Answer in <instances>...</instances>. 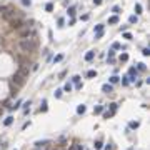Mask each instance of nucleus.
I'll return each instance as SVG.
<instances>
[{
  "mask_svg": "<svg viewBox=\"0 0 150 150\" xmlns=\"http://www.w3.org/2000/svg\"><path fill=\"white\" fill-rule=\"evenodd\" d=\"M17 47L22 54H32V52H35V48L38 47V42L35 38H20L19 43H17Z\"/></svg>",
  "mask_w": 150,
  "mask_h": 150,
  "instance_id": "obj_1",
  "label": "nucleus"
},
{
  "mask_svg": "<svg viewBox=\"0 0 150 150\" xmlns=\"http://www.w3.org/2000/svg\"><path fill=\"white\" fill-rule=\"evenodd\" d=\"M27 78H28V68H27L25 65H22V67L19 68V70H17V72L13 74V78H12V84L15 85L17 88H20L22 85H23L25 82H27Z\"/></svg>",
  "mask_w": 150,
  "mask_h": 150,
  "instance_id": "obj_2",
  "label": "nucleus"
},
{
  "mask_svg": "<svg viewBox=\"0 0 150 150\" xmlns=\"http://www.w3.org/2000/svg\"><path fill=\"white\" fill-rule=\"evenodd\" d=\"M35 28L32 25V22H25V27L20 28V38H35Z\"/></svg>",
  "mask_w": 150,
  "mask_h": 150,
  "instance_id": "obj_3",
  "label": "nucleus"
},
{
  "mask_svg": "<svg viewBox=\"0 0 150 150\" xmlns=\"http://www.w3.org/2000/svg\"><path fill=\"white\" fill-rule=\"evenodd\" d=\"M3 19L9 20V22L19 20V19H22V12H19V10H15V9H7L3 12Z\"/></svg>",
  "mask_w": 150,
  "mask_h": 150,
  "instance_id": "obj_4",
  "label": "nucleus"
},
{
  "mask_svg": "<svg viewBox=\"0 0 150 150\" xmlns=\"http://www.w3.org/2000/svg\"><path fill=\"white\" fill-rule=\"evenodd\" d=\"M10 27L13 28V30H20V28L25 27V22H23L22 19H19V20H12V22H10Z\"/></svg>",
  "mask_w": 150,
  "mask_h": 150,
  "instance_id": "obj_5",
  "label": "nucleus"
},
{
  "mask_svg": "<svg viewBox=\"0 0 150 150\" xmlns=\"http://www.w3.org/2000/svg\"><path fill=\"white\" fill-rule=\"evenodd\" d=\"M102 90H103V92H105V94H108V92H112V90H113L112 84H105V85H103V87H102Z\"/></svg>",
  "mask_w": 150,
  "mask_h": 150,
  "instance_id": "obj_6",
  "label": "nucleus"
},
{
  "mask_svg": "<svg viewBox=\"0 0 150 150\" xmlns=\"http://www.w3.org/2000/svg\"><path fill=\"white\" fill-rule=\"evenodd\" d=\"M12 122H13V117H12V115H9V117L3 120V125H5V127H9V125H12Z\"/></svg>",
  "mask_w": 150,
  "mask_h": 150,
  "instance_id": "obj_7",
  "label": "nucleus"
},
{
  "mask_svg": "<svg viewBox=\"0 0 150 150\" xmlns=\"http://www.w3.org/2000/svg\"><path fill=\"white\" fill-rule=\"evenodd\" d=\"M94 57H95V52H87V54H85V60H87V62H90Z\"/></svg>",
  "mask_w": 150,
  "mask_h": 150,
  "instance_id": "obj_8",
  "label": "nucleus"
},
{
  "mask_svg": "<svg viewBox=\"0 0 150 150\" xmlns=\"http://www.w3.org/2000/svg\"><path fill=\"white\" fill-rule=\"evenodd\" d=\"M47 143H50V142H48V140H43V142H37V143H35V147H37V149H43V147H45Z\"/></svg>",
  "mask_w": 150,
  "mask_h": 150,
  "instance_id": "obj_9",
  "label": "nucleus"
},
{
  "mask_svg": "<svg viewBox=\"0 0 150 150\" xmlns=\"http://www.w3.org/2000/svg\"><path fill=\"white\" fill-rule=\"evenodd\" d=\"M108 23H110V25H115V23H118V17H117V15L110 17V19H108Z\"/></svg>",
  "mask_w": 150,
  "mask_h": 150,
  "instance_id": "obj_10",
  "label": "nucleus"
},
{
  "mask_svg": "<svg viewBox=\"0 0 150 150\" xmlns=\"http://www.w3.org/2000/svg\"><path fill=\"white\" fill-rule=\"evenodd\" d=\"M94 113H103V107L102 105H97V107L94 108Z\"/></svg>",
  "mask_w": 150,
  "mask_h": 150,
  "instance_id": "obj_11",
  "label": "nucleus"
},
{
  "mask_svg": "<svg viewBox=\"0 0 150 150\" xmlns=\"http://www.w3.org/2000/svg\"><path fill=\"white\" fill-rule=\"evenodd\" d=\"M94 30H95V33H100V32L103 30V25H102V23H98V25H95Z\"/></svg>",
  "mask_w": 150,
  "mask_h": 150,
  "instance_id": "obj_12",
  "label": "nucleus"
},
{
  "mask_svg": "<svg viewBox=\"0 0 150 150\" xmlns=\"http://www.w3.org/2000/svg\"><path fill=\"white\" fill-rule=\"evenodd\" d=\"M87 77H88V78H94V77H97V72H95V70H88V72H87Z\"/></svg>",
  "mask_w": 150,
  "mask_h": 150,
  "instance_id": "obj_13",
  "label": "nucleus"
},
{
  "mask_svg": "<svg viewBox=\"0 0 150 150\" xmlns=\"http://www.w3.org/2000/svg\"><path fill=\"white\" fill-rule=\"evenodd\" d=\"M85 110H87L85 105H78V107H77V113H85Z\"/></svg>",
  "mask_w": 150,
  "mask_h": 150,
  "instance_id": "obj_14",
  "label": "nucleus"
},
{
  "mask_svg": "<svg viewBox=\"0 0 150 150\" xmlns=\"http://www.w3.org/2000/svg\"><path fill=\"white\" fill-rule=\"evenodd\" d=\"M64 90H65V92H72V84H68V82H67L65 87H64Z\"/></svg>",
  "mask_w": 150,
  "mask_h": 150,
  "instance_id": "obj_15",
  "label": "nucleus"
},
{
  "mask_svg": "<svg viewBox=\"0 0 150 150\" xmlns=\"http://www.w3.org/2000/svg\"><path fill=\"white\" fill-rule=\"evenodd\" d=\"M68 150H84V147H82V145H72Z\"/></svg>",
  "mask_w": 150,
  "mask_h": 150,
  "instance_id": "obj_16",
  "label": "nucleus"
},
{
  "mask_svg": "<svg viewBox=\"0 0 150 150\" xmlns=\"http://www.w3.org/2000/svg\"><path fill=\"white\" fill-rule=\"evenodd\" d=\"M102 147H103V143H102L100 140H97V142H95V149H97V150H100Z\"/></svg>",
  "mask_w": 150,
  "mask_h": 150,
  "instance_id": "obj_17",
  "label": "nucleus"
},
{
  "mask_svg": "<svg viewBox=\"0 0 150 150\" xmlns=\"http://www.w3.org/2000/svg\"><path fill=\"white\" fill-rule=\"evenodd\" d=\"M142 54H143L145 57H149V55H150V48H149V47H145L143 50H142Z\"/></svg>",
  "mask_w": 150,
  "mask_h": 150,
  "instance_id": "obj_18",
  "label": "nucleus"
},
{
  "mask_svg": "<svg viewBox=\"0 0 150 150\" xmlns=\"http://www.w3.org/2000/svg\"><path fill=\"white\" fill-rule=\"evenodd\" d=\"M62 58H64V55H62V54H58V55H57L55 58H54V62H55V64H58V62H60Z\"/></svg>",
  "mask_w": 150,
  "mask_h": 150,
  "instance_id": "obj_19",
  "label": "nucleus"
},
{
  "mask_svg": "<svg viewBox=\"0 0 150 150\" xmlns=\"http://www.w3.org/2000/svg\"><path fill=\"white\" fill-rule=\"evenodd\" d=\"M137 20H139V19H137V15H132L130 19H129V22H130V23H137Z\"/></svg>",
  "mask_w": 150,
  "mask_h": 150,
  "instance_id": "obj_20",
  "label": "nucleus"
},
{
  "mask_svg": "<svg viewBox=\"0 0 150 150\" xmlns=\"http://www.w3.org/2000/svg\"><path fill=\"white\" fill-rule=\"evenodd\" d=\"M40 110H42V112H45V110H47V100H43V102H42V107H40Z\"/></svg>",
  "mask_w": 150,
  "mask_h": 150,
  "instance_id": "obj_21",
  "label": "nucleus"
},
{
  "mask_svg": "<svg viewBox=\"0 0 150 150\" xmlns=\"http://www.w3.org/2000/svg\"><path fill=\"white\" fill-rule=\"evenodd\" d=\"M117 82H118V77H117V75L110 77V84H117Z\"/></svg>",
  "mask_w": 150,
  "mask_h": 150,
  "instance_id": "obj_22",
  "label": "nucleus"
},
{
  "mask_svg": "<svg viewBox=\"0 0 150 150\" xmlns=\"http://www.w3.org/2000/svg\"><path fill=\"white\" fill-rule=\"evenodd\" d=\"M135 12H137V13H142V5H140V3L135 5Z\"/></svg>",
  "mask_w": 150,
  "mask_h": 150,
  "instance_id": "obj_23",
  "label": "nucleus"
},
{
  "mask_svg": "<svg viewBox=\"0 0 150 150\" xmlns=\"http://www.w3.org/2000/svg\"><path fill=\"white\" fill-rule=\"evenodd\" d=\"M62 92H64V90H60V88H58V90H55V94H54V95H55L57 98H60V97H62Z\"/></svg>",
  "mask_w": 150,
  "mask_h": 150,
  "instance_id": "obj_24",
  "label": "nucleus"
},
{
  "mask_svg": "<svg viewBox=\"0 0 150 150\" xmlns=\"http://www.w3.org/2000/svg\"><path fill=\"white\" fill-rule=\"evenodd\" d=\"M120 60H122V62H127V60H129V55H127V54H122V55H120Z\"/></svg>",
  "mask_w": 150,
  "mask_h": 150,
  "instance_id": "obj_25",
  "label": "nucleus"
},
{
  "mask_svg": "<svg viewBox=\"0 0 150 150\" xmlns=\"http://www.w3.org/2000/svg\"><path fill=\"white\" fill-rule=\"evenodd\" d=\"M112 48H113V50H118V48H120V43H118V42L112 43Z\"/></svg>",
  "mask_w": 150,
  "mask_h": 150,
  "instance_id": "obj_26",
  "label": "nucleus"
},
{
  "mask_svg": "<svg viewBox=\"0 0 150 150\" xmlns=\"http://www.w3.org/2000/svg\"><path fill=\"white\" fill-rule=\"evenodd\" d=\"M45 9H47V12H52V10H54V5H52V3H47Z\"/></svg>",
  "mask_w": 150,
  "mask_h": 150,
  "instance_id": "obj_27",
  "label": "nucleus"
},
{
  "mask_svg": "<svg viewBox=\"0 0 150 150\" xmlns=\"http://www.w3.org/2000/svg\"><path fill=\"white\" fill-rule=\"evenodd\" d=\"M123 38H127V40H130V38H132V33H129V32H125V33H123Z\"/></svg>",
  "mask_w": 150,
  "mask_h": 150,
  "instance_id": "obj_28",
  "label": "nucleus"
},
{
  "mask_svg": "<svg viewBox=\"0 0 150 150\" xmlns=\"http://www.w3.org/2000/svg\"><path fill=\"white\" fill-rule=\"evenodd\" d=\"M139 127V122H130V129H137Z\"/></svg>",
  "mask_w": 150,
  "mask_h": 150,
  "instance_id": "obj_29",
  "label": "nucleus"
},
{
  "mask_svg": "<svg viewBox=\"0 0 150 150\" xmlns=\"http://www.w3.org/2000/svg\"><path fill=\"white\" fill-rule=\"evenodd\" d=\"M74 13H75V9H74V7H70V10H68V15H70V17H74Z\"/></svg>",
  "mask_w": 150,
  "mask_h": 150,
  "instance_id": "obj_30",
  "label": "nucleus"
},
{
  "mask_svg": "<svg viewBox=\"0 0 150 150\" xmlns=\"http://www.w3.org/2000/svg\"><path fill=\"white\" fill-rule=\"evenodd\" d=\"M145 68H147V67H145V64H139V70H142V72H143Z\"/></svg>",
  "mask_w": 150,
  "mask_h": 150,
  "instance_id": "obj_31",
  "label": "nucleus"
},
{
  "mask_svg": "<svg viewBox=\"0 0 150 150\" xmlns=\"http://www.w3.org/2000/svg\"><path fill=\"white\" fill-rule=\"evenodd\" d=\"M110 108H112V113H113L115 110H117V105H115V103H110Z\"/></svg>",
  "mask_w": 150,
  "mask_h": 150,
  "instance_id": "obj_32",
  "label": "nucleus"
},
{
  "mask_svg": "<svg viewBox=\"0 0 150 150\" xmlns=\"http://www.w3.org/2000/svg\"><path fill=\"white\" fill-rule=\"evenodd\" d=\"M72 80H74L75 84H78V80H80V77H78V75H75V77H74V78H72Z\"/></svg>",
  "mask_w": 150,
  "mask_h": 150,
  "instance_id": "obj_33",
  "label": "nucleus"
},
{
  "mask_svg": "<svg viewBox=\"0 0 150 150\" xmlns=\"http://www.w3.org/2000/svg\"><path fill=\"white\" fill-rule=\"evenodd\" d=\"M22 3H23V5H30L32 2H30V0H22Z\"/></svg>",
  "mask_w": 150,
  "mask_h": 150,
  "instance_id": "obj_34",
  "label": "nucleus"
},
{
  "mask_svg": "<svg viewBox=\"0 0 150 150\" xmlns=\"http://www.w3.org/2000/svg\"><path fill=\"white\" fill-rule=\"evenodd\" d=\"M113 12H115V13H118V12H120V7H117V5H115V7H113Z\"/></svg>",
  "mask_w": 150,
  "mask_h": 150,
  "instance_id": "obj_35",
  "label": "nucleus"
},
{
  "mask_svg": "<svg viewBox=\"0 0 150 150\" xmlns=\"http://www.w3.org/2000/svg\"><path fill=\"white\" fill-rule=\"evenodd\" d=\"M110 115H112V112H105V113H103V117H105V118H108Z\"/></svg>",
  "mask_w": 150,
  "mask_h": 150,
  "instance_id": "obj_36",
  "label": "nucleus"
},
{
  "mask_svg": "<svg viewBox=\"0 0 150 150\" xmlns=\"http://www.w3.org/2000/svg\"><path fill=\"white\" fill-rule=\"evenodd\" d=\"M94 3H95V5H100V3H102V0H94Z\"/></svg>",
  "mask_w": 150,
  "mask_h": 150,
  "instance_id": "obj_37",
  "label": "nucleus"
},
{
  "mask_svg": "<svg viewBox=\"0 0 150 150\" xmlns=\"http://www.w3.org/2000/svg\"><path fill=\"white\" fill-rule=\"evenodd\" d=\"M3 10H5V9H3V7H0V13H2V12H3Z\"/></svg>",
  "mask_w": 150,
  "mask_h": 150,
  "instance_id": "obj_38",
  "label": "nucleus"
},
{
  "mask_svg": "<svg viewBox=\"0 0 150 150\" xmlns=\"http://www.w3.org/2000/svg\"><path fill=\"white\" fill-rule=\"evenodd\" d=\"M35 150H43V149H35Z\"/></svg>",
  "mask_w": 150,
  "mask_h": 150,
  "instance_id": "obj_39",
  "label": "nucleus"
}]
</instances>
